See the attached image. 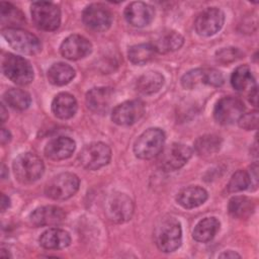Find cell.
Returning <instances> with one entry per match:
<instances>
[{
  "mask_svg": "<svg viewBox=\"0 0 259 259\" xmlns=\"http://www.w3.org/2000/svg\"><path fill=\"white\" fill-rule=\"evenodd\" d=\"M92 51L91 42L84 36L79 34L69 35L64 39L60 47V52L63 57L68 60H79Z\"/></svg>",
  "mask_w": 259,
  "mask_h": 259,
  "instance_id": "17",
  "label": "cell"
},
{
  "mask_svg": "<svg viewBox=\"0 0 259 259\" xmlns=\"http://www.w3.org/2000/svg\"><path fill=\"white\" fill-rule=\"evenodd\" d=\"M0 140H1V144L2 145H5L8 142H10V140H11L10 132L7 131L6 128H2L1 130V138H0Z\"/></svg>",
  "mask_w": 259,
  "mask_h": 259,
  "instance_id": "38",
  "label": "cell"
},
{
  "mask_svg": "<svg viewBox=\"0 0 259 259\" xmlns=\"http://www.w3.org/2000/svg\"><path fill=\"white\" fill-rule=\"evenodd\" d=\"M231 84L237 91H247L249 92L256 87L254 76L250 68L246 65L239 66L231 76Z\"/></svg>",
  "mask_w": 259,
  "mask_h": 259,
  "instance_id": "27",
  "label": "cell"
},
{
  "mask_svg": "<svg viewBox=\"0 0 259 259\" xmlns=\"http://www.w3.org/2000/svg\"><path fill=\"white\" fill-rule=\"evenodd\" d=\"M84 24L94 31H105L112 22L110 10L101 3L88 5L82 14Z\"/></svg>",
  "mask_w": 259,
  "mask_h": 259,
  "instance_id": "12",
  "label": "cell"
},
{
  "mask_svg": "<svg viewBox=\"0 0 259 259\" xmlns=\"http://www.w3.org/2000/svg\"><path fill=\"white\" fill-rule=\"evenodd\" d=\"M249 181H250V187L252 189H256L258 185V165L257 162L253 163L248 171Z\"/></svg>",
  "mask_w": 259,
  "mask_h": 259,
  "instance_id": "37",
  "label": "cell"
},
{
  "mask_svg": "<svg viewBox=\"0 0 259 259\" xmlns=\"http://www.w3.org/2000/svg\"><path fill=\"white\" fill-rule=\"evenodd\" d=\"M154 240L162 252L170 253L177 250L182 242L180 223L173 217L162 218L155 227Z\"/></svg>",
  "mask_w": 259,
  "mask_h": 259,
  "instance_id": "1",
  "label": "cell"
},
{
  "mask_svg": "<svg viewBox=\"0 0 259 259\" xmlns=\"http://www.w3.org/2000/svg\"><path fill=\"white\" fill-rule=\"evenodd\" d=\"M224 77L222 73L215 69H194L183 75L181 84L185 89H193L198 85L205 84L213 87L223 85Z\"/></svg>",
  "mask_w": 259,
  "mask_h": 259,
  "instance_id": "14",
  "label": "cell"
},
{
  "mask_svg": "<svg viewBox=\"0 0 259 259\" xmlns=\"http://www.w3.org/2000/svg\"><path fill=\"white\" fill-rule=\"evenodd\" d=\"M4 101L13 109L24 110L28 108L31 102L30 95L21 89H9L4 93Z\"/></svg>",
  "mask_w": 259,
  "mask_h": 259,
  "instance_id": "33",
  "label": "cell"
},
{
  "mask_svg": "<svg viewBox=\"0 0 259 259\" xmlns=\"http://www.w3.org/2000/svg\"><path fill=\"white\" fill-rule=\"evenodd\" d=\"M165 133L158 127L145 131L134 145V153L139 159L149 160L158 156L163 150Z\"/></svg>",
  "mask_w": 259,
  "mask_h": 259,
  "instance_id": "3",
  "label": "cell"
},
{
  "mask_svg": "<svg viewBox=\"0 0 259 259\" xmlns=\"http://www.w3.org/2000/svg\"><path fill=\"white\" fill-rule=\"evenodd\" d=\"M238 121L239 125L246 131L256 130L258 126V112L254 110L252 112L245 113L240 117Z\"/></svg>",
  "mask_w": 259,
  "mask_h": 259,
  "instance_id": "36",
  "label": "cell"
},
{
  "mask_svg": "<svg viewBox=\"0 0 259 259\" xmlns=\"http://www.w3.org/2000/svg\"><path fill=\"white\" fill-rule=\"evenodd\" d=\"M12 167L16 179L23 184L36 181L41 177L45 170L41 159L30 152L22 153L17 156L13 161Z\"/></svg>",
  "mask_w": 259,
  "mask_h": 259,
  "instance_id": "2",
  "label": "cell"
},
{
  "mask_svg": "<svg viewBox=\"0 0 259 259\" xmlns=\"http://www.w3.org/2000/svg\"><path fill=\"white\" fill-rule=\"evenodd\" d=\"M154 14V8L141 1L132 2L124 9L125 20L135 27L148 25L153 20Z\"/></svg>",
  "mask_w": 259,
  "mask_h": 259,
  "instance_id": "18",
  "label": "cell"
},
{
  "mask_svg": "<svg viewBox=\"0 0 259 259\" xmlns=\"http://www.w3.org/2000/svg\"><path fill=\"white\" fill-rule=\"evenodd\" d=\"M52 110L58 118H71L77 111V101L70 93H59L52 102Z\"/></svg>",
  "mask_w": 259,
  "mask_h": 259,
  "instance_id": "24",
  "label": "cell"
},
{
  "mask_svg": "<svg viewBox=\"0 0 259 259\" xmlns=\"http://www.w3.org/2000/svg\"><path fill=\"white\" fill-rule=\"evenodd\" d=\"M244 110L245 106L240 99L226 96L217 102L213 109V117L221 124H232L240 119L244 114Z\"/></svg>",
  "mask_w": 259,
  "mask_h": 259,
  "instance_id": "11",
  "label": "cell"
},
{
  "mask_svg": "<svg viewBox=\"0 0 259 259\" xmlns=\"http://www.w3.org/2000/svg\"><path fill=\"white\" fill-rule=\"evenodd\" d=\"M249 186H250V181H249L248 172L244 170H238L232 175L227 187L229 192H239L249 188Z\"/></svg>",
  "mask_w": 259,
  "mask_h": 259,
  "instance_id": "34",
  "label": "cell"
},
{
  "mask_svg": "<svg viewBox=\"0 0 259 259\" xmlns=\"http://www.w3.org/2000/svg\"><path fill=\"white\" fill-rule=\"evenodd\" d=\"M207 192L199 186H189L180 190L176 196V201L184 208H194L205 202Z\"/></svg>",
  "mask_w": 259,
  "mask_h": 259,
  "instance_id": "23",
  "label": "cell"
},
{
  "mask_svg": "<svg viewBox=\"0 0 259 259\" xmlns=\"http://www.w3.org/2000/svg\"><path fill=\"white\" fill-rule=\"evenodd\" d=\"M76 148L75 142L69 137H58L51 140L46 148L45 155L54 161H61L72 156Z\"/></svg>",
  "mask_w": 259,
  "mask_h": 259,
  "instance_id": "20",
  "label": "cell"
},
{
  "mask_svg": "<svg viewBox=\"0 0 259 259\" xmlns=\"http://www.w3.org/2000/svg\"><path fill=\"white\" fill-rule=\"evenodd\" d=\"M164 84V77L161 73L150 71L139 77L136 88L145 95H151L158 92Z\"/></svg>",
  "mask_w": 259,
  "mask_h": 259,
  "instance_id": "25",
  "label": "cell"
},
{
  "mask_svg": "<svg viewBox=\"0 0 259 259\" xmlns=\"http://www.w3.org/2000/svg\"><path fill=\"white\" fill-rule=\"evenodd\" d=\"M224 21L225 14L220 8L208 7L197 15L194 27L199 35L210 36L222 28Z\"/></svg>",
  "mask_w": 259,
  "mask_h": 259,
  "instance_id": "13",
  "label": "cell"
},
{
  "mask_svg": "<svg viewBox=\"0 0 259 259\" xmlns=\"http://www.w3.org/2000/svg\"><path fill=\"white\" fill-rule=\"evenodd\" d=\"M257 86L255 88H253L250 92H249V101L254 105L256 106L257 105Z\"/></svg>",
  "mask_w": 259,
  "mask_h": 259,
  "instance_id": "39",
  "label": "cell"
},
{
  "mask_svg": "<svg viewBox=\"0 0 259 259\" xmlns=\"http://www.w3.org/2000/svg\"><path fill=\"white\" fill-rule=\"evenodd\" d=\"M155 55V49L152 44H140L130 48L127 57L135 65H144L150 62Z\"/></svg>",
  "mask_w": 259,
  "mask_h": 259,
  "instance_id": "32",
  "label": "cell"
},
{
  "mask_svg": "<svg viewBox=\"0 0 259 259\" xmlns=\"http://www.w3.org/2000/svg\"><path fill=\"white\" fill-rule=\"evenodd\" d=\"M241 57H242V53L237 48H223L220 51H218L215 54L217 61L224 65H228L232 62H235Z\"/></svg>",
  "mask_w": 259,
  "mask_h": 259,
  "instance_id": "35",
  "label": "cell"
},
{
  "mask_svg": "<svg viewBox=\"0 0 259 259\" xmlns=\"http://www.w3.org/2000/svg\"><path fill=\"white\" fill-rule=\"evenodd\" d=\"M184 42L183 36L174 30L162 31L152 42L155 52L167 54L179 50Z\"/></svg>",
  "mask_w": 259,
  "mask_h": 259,
  "instance_id": "22",
  "label": "cell"
},
{
  "mask_svg": "<svg viewBox=\"0 0 259 259\" xmlns=\"http://www.w3.org/2000/svg\"><path fill=\"white\" fill-rule=\"evenodd\" d=\"M1 23L2 25L8 24V28H19L25 22V18L21 11H19L15 6L7 2H1Z\"/></svg>",
  "mask_w": 259,
  "mask_h": 259,
  "instance_id": "30",
  "label": "cell"
},
{
  "mask_svg": "<svg viewBox=\"0 0 259 259\" xmlns=\"http://www.w3.org/2000/svg\"><path fill=\"white\" fill-rule=\"evenodd\" d=\"M7 117H8V113H7V111H6L5 107H4V105L1 104V121H2V122H5V120L7 119Z\"/></svg>",
  "mask_w": 259,
  "mask_h": 259,
  "instance_id": "42",
  "label": "cell"
},
{
  "mask_svg": "<svg viewBox=\"0 0 259 259\" xmlns=\"http://www.w3.org/2000/svg\"><path fill=\"white\" fill-rule=\"evenodd\" d=\"M31 18L34 24L42 30H56L61 23L60 8L48 1H36L31 4Z\"/></svg>",
  "mask_w": 259,
  "mask_h": 259,
  "instance_id": "6",
  "label": "cell"
},
{
  "mask_svg": "<svg viewBox=\"0 0 259 259\" xmlns=\"http://www.w3.org/2000/svg\"><path fill=\"white\" fill-rule=\"evenodd\" d=\"M192 155V150L188 146L173 143L163 149L159 154V166L164 171H175L183 167Z\"/></svg>",
  "mask_w": 259,
  "mask_h": 259,
  "instance_id": "10",
  "label": "cell"
},
{
  "mask_svg": "<svg viewBox=\"0 0 259 259\" xmlns=\"http://www.w3.org/2000/svg\"><path fill=\"white\" fill-rule=\"evenodd\" d=\"M229 213L235 219H247L254 210L253 200L247 196H234L230 199L228 205Z\"/></svg>",
  "mask_w": 259,
  "mask_h": 259,
  "instance_id": "29",
  "label": "cell"
},
{
  "mask_svg": "<svg viewBox=\"0 0 259 259\" xmlns=\"http://www.w3.org/2000/svg\"><path fill=\"white\" fill-rule=\"evenodd\" d=\"M2 35L15 51L25 55H35L41 51L39 39L32 33L21 28H3Z\"/></svg>",
  "mask_w": 259,
  "mask_h": 259,
  "instance_id": "5",
  "label": "cell"
},
{
  "mask_svg": "<svg viewBox=\"0 0 259 259\" xmlns=\"http://www.w3.org/2000/svg\"><path fill=\"white\" fill-rule=\"evenodd\" d=\"M75 77V70L66 63H56L48 70L50 83L57 86L68 84Z\"/></svg>",
  "mask_w": 259,
  "mask_h": 259,
  "instance_id": "28",
  "label": "cell"
},
{
  "mask_svg": "<svg viewBox=\"0 0 259 259\" xmlns=\"http://www.w3.org/2000/svg\"><path fill=\"white\" fill-rule=\"evenodd\" d=\"M220 222L217 218H205L201 220L194 228L192 236L197 242L206 243L210 241L220 230Z\"/></svg>",
  "mask_w": 259,
  "mask_h": 259,
  "instance_id": "26",
  "label": "cell"
},
{
  "mask_svg": "<svg viewBox=\"0 0 259 259\" xmlns=\"http://www.w3.org/2000/svg\"><path fill=\"white\" fill-rule=\"evenodd\" d=\"M114 91L110 87H96L92 88L86 94L87 107L95 113H105L112 101Z\"/></svg>",
  "mask_w": 259,
  "mask_h": 259,
  "instance_id": "19",
  "label": "cell"
},
{
  "mask_svg": "<svg viewBox=\"0 0 259 259\" xmlns=\"http://www.w3.org/2000/svg\"><path fill=\"white\" fill-rule=\"evenodd\" d=\"M145 112V104L141 100H127L115 106L111 119L118 125H132L136 123Z\"/></svg>",
  "mask_w": 259,
  "mask_h": 259,
  "instance_id": "15",
  "label": "cell"
},
{
  "mask_svg": "<svg viewBox=\"0 0 259 259\" xmlns=\"http://www.w3.org/2000/svg\"><path fill=\"white\" fill-rule=\"evenodd\" d=\"M104 211L109 221L122 224L132 219L134 213V202L124 193H111L105 200Z\"/></svg>",
  "mask_w": 259,
  "mask_h": 259,
  "instance_id": "8",
  "label": "cell"
},
{
  "mask_svg": "<svg viewBox=\"0 0 259 259\" xmlns=\"http://www.w3.org/2000/svg\"><path fill=\"white\" fill-rule=\"evenodd\" d=\"M79 178L73 173H61L53 177L46 185V195L55 200H65L79 189Z\"/></svg>",
  "mask_w": 259,
  "mask_h": 259,
  "instance_id": "7",
  "label": "cell"
},
{
  "mask_svg": "<svg viewBox=\"0 0 259 259\" xmlns=\"http://www.w3.org/2000/svg\"><path fill=\"white\" fill-rule=\"evenodd\" d=\"M110 158V148L101 142L86 145L78 156L80 165L87 170H98L108 164Z\"/></svg>",
  "mask_w": 259,
  "mask_h": 259,
  "instance_id": "9",
  "label": "cell"
},
{
  "mask_svg": "<svg viewBox=\"0 0 259 259\" xmlns=\"http://www.w3.org/2000/svg\"><path fill=\"white\" fill-rule=\"evenodd\" d=\"M222 146V139L215 135H204L194 142V150L200 156L217 153Z\"/></svg>",
  "mask_w": 259,
  "mask_h": 259,
  "instance_id": "31",
  "label": "cell"
},
{
  "mask_svg": "<svg viewBox=\"0 0 259 259\" xmlns=\"http://www.w3.org/2000/svg\"><path fill=\"white\" fill-rule=\"evenodd\" d=\"M220 257H221V258H236V257H237V258H240L241 256H240L239 254L233 252V251H227V252L222 253V254L220 255Z\"/></svg>",
  "mask_w": 259,
  "mask_h": 259,
  "instance_id": "41",
  "label": "cell"
},
{
  "mask_svg": "<svg viewBox=\"0 0 259 259\" xmlns=\"http://www.w3.org/2000/svg\"><path fill=\"white\" fill-rule=\"evenodd\" d=\"M4 75L17 85H27L33 79V69L30 63L17 55L6 54L2 59Z\"/></svg>",
  "mask_w": 259,
  "mask_h": 259,
  "instance_id": "4",
  "label": "cell"
},
{
  "mask_svg": "<svg viewBox=\"0 0 259 259\" xmlns=\"http://www.w3.org/2000/svg\"><path fill=\"white\" fill-rule=\"evenodd\" d=\"M9 205H10L9 198L5 194L2 193V195H1V210L4 211L6 208H8Z\"/></svg>",
  "mask_w": 259,
  "mask_h": 259,
  "instance_id": "40",
  "label": "cell"
},
{
  "mask_svg": "<svg viewBox=\"0 0 259 259\" xmlns=\"http://www.w3.org/2000/svg\"><path fill=\"white\" fill-rule=\"evenodd\" d=\"M71 243V237L68 232L53 228L45 231L39 237V244L45 249L60 250L68 247Z\"/></svg>",
  "mask_w": 259,
  "mask_h": 259,
  "instance_id": "21",
  "label": "cell"
},
{
  "mask_svg": "<svg viewBox=\"0 0 259 259\" xmlns=\"http://www.w3.org/2000/svg\"><path fill=\"white\" fill-rule=\"evenodd\" d=\"M66 218L65 211L55 205H46L34 209L30 215V224L34 227H56L61 225Z\"/></svg>",
  "mask_w": 259,
  "mask_h": 259,
  "instance_id": "16",
  "label": "cell"
}]
</instances>
